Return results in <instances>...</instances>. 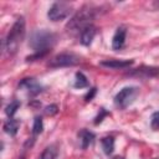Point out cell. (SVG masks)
Masks as SVG:
<instances>
[{"instance_id":"cell-16","label":"cell","mask_w":159,"mask_h":159,"mask_svg":"<svg viewBox=\"0 0 159 159\" xmlns=\"http://www.w3.org/2000/svg\"><path fill=\"white\" fill-rule=\"evenodd\" d=\"M73 86L76 88H86V87H88V80H87V77L82 72H77L76 73V77H75V84Z\"/></svg>"},{"instance_id":"cell-10","label":"cell","mask_w":159,"mask_h":159,"mask_svg":"<svg viewBox=\"0 0 159 159\" xmlns=\"http://www.w3.org/2000/svg\"><path fill=\"white\" fill-rule=\"evenodd\" d=\"M125 36H127V30H125V27L119 26V27L116 30L114 35H113V39H112V48H113V50H120V48L124 46Z\"/></svg>"},{"instance_id":"cell-8","label":"cell","mask_w":159,"mask_h":159,"mask_svg":"<svg viewBox=\"0 0 159 159\" xmlns=\"http://www.w3.org/2000/svg\"><path fill=\"white\" fill-rule=\"evenodd\" d=\"M129 76H135L140 78H149V77H155L159 75V68L158 67H149V66H142L138 67L130 72H128Z\"/></svg>"},{"instance_id":"cell-11","label":"cell","mask_w":159,"mask_h":159,"mask_svg":"<svg viewBox=\"0 0 159 159\" xmlns=\"http://www.w3.org/2000/svg\"><path fill=\"white\" fill-rule=\"evenodd\" d=\"M94 36H96V27L93 25H88L87 27H84L81 31V34H80V41H81L82 45L89 46L92 43Z\"/></svg>"},{"instance_id":"cell-5","label":"cell","mask_w":159,"mask_h":159,"mask_svg":"<svg viewBox=\"0 0 159 159\" xmlns=\"http://www.w3.org/2000/svg\"><path fill=\"white\" fill-rule=\"evenodd\" d=\"M71 11H72V6L68 2H65V1L53 2L47 11V17L53 22L61 21V20H65L66 17H68Z\"/></svg>"},{"instance_id":"cell-12","label":"cell","mask_w":159,"mask_h":159,"mask_svg":"<svg viewBox=\"0 0 159 159\" xmlns=\"http://www.w3.org/2000/svg\"><path fill=\"white\" fill-rule=\"evenodd\" d=\"M94 139V134L87 129H82L78 132V142H80V147L82 149H87L91 143Z\"/></svg>"},{"instance_id":"cell-21","label":"cell","mask_w":159,"mask_h":159,"mask_svg":"<svg viewBox=\"0 0 159 159\" xmlns=\"http://www.w3.org/2000/svg\"><path fill=\"white\" fill-rule=\"evenodd\" d=\"M107 114H108V113H107V112H106V111L102 108V109H101V114H98V116L96 117L94 124H98V123H101V122L103 120V117H104V116H107Z\"/></svg>"},{"instance_id":"cell-13","label":"cell","mask_w":159,"mask_h":159,"mask_svg":"<svg viewBox=\"0 0 159 159\" xmlns=\"http://www.w3.org/2000/svg\"><path fill=\"white\" fill-rule=\"evenodd\" d=\"M19 127H20V122L16 120V119L10 118L4 123L2 128H4V132L7 133L9 135H15L17 133V130H19Z\"/></svg>"},{"instance_id":"cell-14","label":"cell","mask_w":159,"mask_h":159,"mask_svg":"<svg viewBox=\"0 0 159 159\" xmlns=\"http://www.w3.org/2000/svg\"><path fill=\"white\" fill-rule=\"evenodd\" d=\"M58 155V147L56 144H51L45 148L40 159H56Z\"/></svg>"},{"instance_id":"cell-1","label":"cell","mask_w":159,"mask_h":159,"mask_svg":"<svg viewBox=\"0 0 159 159\" xmlns=\"http://www.w3.org/2000/svg\"><path fill=\"white\" fill-rule=\"evenodd\" d=\"M56 42V35L47 30H35L29 40V46L34 50V55L27 57V61H34L43 57Z\"/></svg>"},{"instance_id":"cell-2","label":"cell","mask_w":159,"mask_h":159,"mask_svg":"<svg viewBox=\"0 0 159 159\" xmlns=\"http://www.w3.org/2000/svg\"><path fill=\"white\" fill-rule=\"evenodd\" d=\"M97 15V9L88 5V6H83L81 10H78L72 19L68 21L67 24V30L71 32H80L87 27L88 25H92V21L94 20Z\"/></svg>"},{"instance_id":"cell-4","label":"cell","mask_w":159,"mask_h":159,"mask_svg":"<svg viewBox=\"0 0 159 159\" xmlns=\"http://www.w3.org/2000/svg\"><path fill=\"white\" fill-rule=\"evenodd\" d=\"M138 94V88L134 87V86H129V87H124L122 88L114 97V104L120 108V109H124L127 108L128 106H130L135 97Z\"/></svg>"},{"instance_id":"cell-3","label":"cell","mask_w":159,"mask_h":159,"mask_svg":"<svg viewBox=\"0 0 159 159\" xmlns=\"http://www.w3.org/2000/svg\"><path fill=\"white\" fill-rule=\"evenodd\" d=\"M24 36H25V19L21 16L16 19L5 40V50L9 55L16 53L19 46L24 40Z\"/></svg>"},{"instance_id":"cell-7","label":"cell","mask_w":159,"mask_h":159,"mask_svg":"<svg viewBox=\"0 0 159 159\" xmlns=\"http://www.w3.org/2000/svg\"><path fill=\"white\" fill-rule=\"evenodd\" d=\"M19 88L27 91L31 96H36L42 91V86L35 78H24L19 83Z\"/></svg>"},{"instance_id":"cell-25","label":"cell","mask_w":159,"mask_h":159,"mask_svg":"<svg viewBox=\"0 0 159 159\" xmlns=\"http://www.w3.org/2000/svg\"><path fill=\"white\" fill-rule=\"evenodd\" d=\"M155 159H159V158H155Z\"/></svg>"},{"instance_id":"cell-23","label":"cell","mask_w":159,"mask_h":159,"mask_svg":"<svg viewBox=\"0 0 159 159\" xmlns=\"http://www.w3.org/2000/svg\"><path fill=\"white\" fill-rule=\"evenodd\" d=\"M113 159H124V158H123V157H119V155H117V157H114Z\"/></svg>"},{"instance_id":"cell-17","label":"cell","mask_w":159,"mask_h":159,"mask_svg":"<svg viewBox=\"0 0 159 159\" xmlns=\"http://www.w3.org/2000/svg\"><path fill=\"white\" fill-rule=\"evenodd\" d=\"M19 107H20V102L19 101H12V102H10L7 106H6V108H5V113H6V116L7 117H12L15 113H16V111L19 109Z\"/></svg>"},{"instance_id":"cell-9","label":"cell","mask_w":159,"mask_h":159,"mask_svg":"<svg viewBox=\"0 0 159 159\" xmlns=\"http://www.w3.org/2000/svg\"><path fill=\"white\" fill-rule=\"evenodd\" d=\"M99 65L112 70H124L133 65V60H104L101 61Z\"/></svg>"},{"instance_id":"cell-18","label":"cell","mask_w":159,"mask_h":159,"mask_svg":"<svg viewBox=\"0 0 159 159\" xmlns=\"http://www.w3.org/2000/svg\"><path fill=\"white\" fill-rule=\"evenodd\" d=\"M43 129V123H42V118L41 117H35L34 119V125H32V134L34 135H39L40 133H42Z\"/></svg>"},{"instance_id":"cell-15","label":"cell","mask_w":159,"mask_h":159,"mask_svg":"<svg viewBox=\"0 0 159 159\" xmlns=\"http://www.w3.org/2000/svg\"><path fill=\"white\" fill-rule=\"evenodd\" d=\"M101 143H102V149H103V152H104L107 155L112 154V152H113V149H114V139H113V137H104V138H102Z\"/></svg>"},{"instance_id":"cell-20","label":"cell","mask_w":159,"mask_h":159,"mask_svg":"<svg viewBox=\"0 0 159 159\" xmlns=\"http://www.w3.org/2000/svg\"><path fill=\"white\" fill-rule=\"evenodd\" d=\"M57 106L56 104H50V106H47L46 108H45V114H47V116H53V114H56L57 113Z\"/></svg>"},{"instance_id":"cell-24","label":"cell","mask_w":159,"mask_h":159,"mask_svg":"<svg viewBox=\"0 0 159 159\" xmlns=\"http://www.w3.org/2000/svg\"><path fill=\"white\" fill-rule=\"evenodd\" d=\"M20 159H24V158H20Z\"/></svg>"},{"instance_id":"cell-22","label":"cell","mask_w":159,"mask_h":159,"mask_svg":"<svg viewBox=\"0 0 159 159\" xmlns=\"http://www.w3.org/2000/svg\"><path fill=\"white\" fill-rule=\"evenodd\" d=\"M94 93H96V88H92V89H91V93L88 92V93L86 94V97H84V98H86V101H91V99L93 98Z\"/></svg>"},{"instance_id":"cell-19","label":"cell","mask_w":159,"mask_h":159,"mask_svg":"<svg viewBox=\"0 0 159 159\" xmlns=\"http://www.w3.org/2000/svg\"><path fill=\"white\" fill-rule=\"evenodd\" d=\"M150 125L154 130L159 129V111L158 112H154L150 117Z\"/></svg>"},{"instance_id":"cell-6","label":"cell","mask_w":159,"mask_h":159,"mask_svg":"<svg viewBox=\"0 0 159 159\" xmlns=\"http://www.w3.org/2000/svg\"><path fill=\"white\" fill-rule=\"evenodd\" d=\"M80 57L72 52H63L53 56L48 61V67L51 68H58V67H70V66H76L80 63Z\"/></svg>"}]
</instances>
